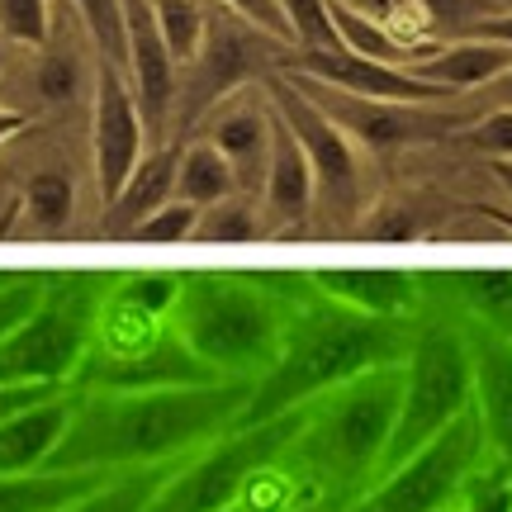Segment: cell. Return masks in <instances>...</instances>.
Instances as JSON below:
<instances>
[{
    "mask_svg": "<svg viewBox=\"0 0 512 512\" xmlns=\"http://www.w3.org/2000/svg\"><path fill=\"white\" fill-rule=\"evenodd\" d=\"M124 38H128V81L143 110L147 138H166L171 110H176V72L181 62L166 48V34L157 24V5L152 0H124Z\"/></svg>",
    "mask_w": 512,
    "mask_h": 512,
    "instance_id": "cell-11",
    "label": "cell"
},
{
    "mask_svg": "<svg viewBox=\"0 0 512 512\" xmlns=\"http://www.w3.org/2000/svg\"><path fill=\"white\" fill-rule=\"evenodd\" d=\"M403 394V361L375 366L356 380L328 389L309 403L304 432L294 441L290 460L304 465V479H313V494H351L380 475L384 446L399 418Z\"/></svg>",
    "mask_w": 512,
    "mask_h": 512,
    "instance_id": "cell-4",
    "label": "cell"
},
{
    "mask_svg": "<svg viewBox=\"0 0 512 512\" xmlns=\"http://www.w3.org/2000/svg\"><path fill=\"white\" fill-rule=\"evenodd\" d=\"M470 408H475V370H470V342H465L460 318H432L413 328V347L403 356L399 418L384 446L380 475L418 456L427 441H437Z\"/></svg>",
    "mask_w": 512,
    "mask_h": 512,
    "instance_id": "cell-5",
    "label": "cell"
},
{
    "mask_svg": "<svg viewBox=\"0 0 512 512\" xmlns=\"http://www.w3.org/2000/svg\"><path fill=\"white\" fill-rule=\"evenodd\" d=\"M285 5V15H290V29L299 38V53H309V48H342L337 43V29H332V5L328 0H280Z\"/></svg>",
    "mask_w": 512,
    "mask_h": 512,
    "instance_id": "cell-34",
    "label": "cell"
},
{
    "mask_svg": "<svg viewBox=\"0 0 512 512\" xmlns=\"http://www.w3.org/2000/svg\"><path fill=\"white\" fill-rule=\"evenodd\" d=\"M465 143H470V152L489 157V162H512V105H498L479 124L465 128Z\"/></svg>",
    "mask_w": 512,
    "mask_h": 512,
    "instance_id": "cell-36",
    "label": "cell"
},
{
    "mask_svg": "<svg viewBox=\"0 0 512 512\" xmlns=\"http://www.w3.org/2000/svg\"><path fill=\"white\" fill-rule=\"evenodd\" d=\"M86 34H91L95 53L124 67L128 62V38H124V0H72Z\"/></svg>",
    "mask_w": 512,
    "mask_h": 512,
    "instance_id": "cell-29",
    "label": "cell"
},
{
    "mask_svg": "<svg viewBox=\"0 0 512 512\" xmlns=\"http://www.w3.org/2000/svg\"><path fill=\"white\" fill-rule=\"evenodd\" d=\"M299 76H318L323 86L342 95H361V100H389V105H446L451 95L437 91L432 81L413 76L408 67H389V62H370V57L342 53V48H309L294 57Z\"/></svg>",
    "mask_w": 512,
    "mask_h": 512,
    "instance_id": "cell-12",
    "label": "cell"
},
{
    "mask_svg": "<svg viewBox=\"0 0 512 512\" xmlns=\"http://www.w3.org/2000/svg\"><path fill=\"white\" fill-rule=\"evenodd\" d=\"M475 370V418L489 446V460L512 470V342L479 318H460Z\"/></svg>",
    "mask_w": 512,
    "mask_h": 512,
    "instance_id": "cell-13",
    "label": "cell"
},
{
    "mask_svg": "<svg viewBox=\"0 0 512 512\" xmlns=\"http://www.w3.org/2000/svg\"><path fill=\"white\" fill-rule=\"evenodd\" d=\"M456 299L465 318H479L489 323L498 337L512 342V271H470L456 275Z\"/></svg>",
    "mask_w": 512,
    "mask_h": 512,
    "instance_id": "cell-25",
    "label": "cell"
},
{
    "mask_svg": "<svg viewBox=\"0 0 512 512\" xmlns=\"http://www.w3.org/2000/svg\"><path fill=\"white\" fill-rule=\"evenodd\" d=\"M76 394L57 389L53 399L29 403L10 418H0V475H38L48 470L53 451L67 437V422H72Z\"/></svg>",
    "mask_w": 512,
    "mask_h": 512,
    "instance_id": "cell-15",
    "label": "cell"
},
{
    "mask_svg": "<svg viewBox=\"0 0 512 512\" xmlns=\"http://www.w3.org/2000/svg\"><path fill=\"white\" fill-rule=\"evenodd\" d=\"M110 475L81 470H38V475H0V512H67L76 498L100 489Z\"/></svg>",
    "mask_w": 512,
    "mask_h": 512,
    "instance_id": "cell-21",
    "label": "cell"
},
{
    "mask_svg": "<svg viewBox=\"0 0 512 512\" xmlns=\"http://www.w3.org/2000/svg\"><path fill=\"white\" fill-rule=\"evenodd\" d=\"M512 67V48L498 38H451V43H432L413 76L432 81L437 91L460 95V91H484Z\"/></svg>",
    "mask_w": 512,
    "mask_h": 512,
    "instance_id": "cell-17",
    "label": "cell"
},
{
    "mask_svg": "<svg viewBox=\"0 0 512 512\" xmlns=\"http://www.w3.org/2000/svg\"><path fill=\"white\" fill-rule=\"evenodd\" d=\"M342 95V91H337ZM347 110H337L332 119L347 128L356 143L384 147V143H413L418 133H427V119H422V105H389V100H361V95H342Z\"/></svg>",
    "mask_w": 512,
    "mask_h": 512,
    "instance_id": "cell-22",
    "label": "cell"
},
{
    "mask_svg": "<svg viewBox=\"0 0 512 512\" xmlns=\"http://www.w3.org/2000/svg\"><path fill=\"white\" fill-rule=\"evenodd\" d=\"M318 294H328L337 304H347L356 313H370V318H413L418 309V275L408 271H389V266H332V271H318L309 280Z\"/></svg>",
    "mask_w": 512,
    "mask_h": 512,
    "instance_id": "cell-16",
    "label": "cell"
},
{
    "mask_svg": "<svg viewBox=\"0 0 512 512\" xmlns=\"http://www.w3.org/2000/svg\"><path fill=\"white\" fill-rule=\"evenodd\" d=\"M152 5H157V24H162L171 57H176L181 67H190V62L204 53V38H209V10H204L200 0H152Z\"/></svg>",
    "mask_w": 512,
    "mask_h": 512,
    "instance_id": "cell-27",
    "label": "cell"
},
{
    "mask_svg": "<svg viewBox=\"0 0 512 512\" xmlns=\"http://www.w3.org/2000/svg\"><path fill=\"white\" fill-rule=\"evenodd\" d=\"M209 143L238 171V185L261 190L266 181V162H271L275 143V105L261 100V91H242V100H228V110H214L209 119Z\"/></svg>",
    "mask_w": 512,
    "mask_h": 512,
    "instance_id": "cell-14",
    "label": "cell"
},
{
    "mask_svg": "<svg viewBox=\"0 0 512 512\" xmlns=\"http://www.w3.org/2000/svg\"><path fill=\"white\" fill-rule=\"evenodd\" d=\"M171 328L219 380L256 384L285 347L290 313L280 309L275 294H266L256 275L200 271L181 275Z\"/></svg>",
    "mask_w": 512,
    "mask_h": 512,
    "instance_id": "cell-3",
    "label": "cell"
},
{
    "mask_svg": "<svg viewBox=\"0 0 512 512\" xmlns=\"http://www.w3.org/2000/svg\"><path fill=\"white\" fill-rule=\"evenodd\" d=\"M309 408L285 413V418L256 422V427H238L219 437L214 446H204L195 456H185L171 465V475L162 479V489L152 494L147 512H228L238 508L247 484H252L266 465L290 460L294 441L304 432Z\"/></svg>",
    "mask_w": 512,
    "mask_h": 512,
    "instance_id": "cell-6",
    "label": "cell"
},
{
    "mask_svg": "<svg viewBox=\"0 0 512 512\" xmlns=\"http://www.w3.org/2000/svg\"><path fill=\"white\" fill-rule=\"evenodd\" d=\"M261 238V214L252 209V200H219L200 209L195 223V238L190 242H214V247H238V242H256Z\"/></svg>",
    "mask_w": 512,
    "mask_h": 512,
    "instance_id": "cell-28",
    "label": "cell"
},
{
    "mask_svg": "<svg viewBox=\"0 0 512 512\" xmlns=\"http://www.w3.org/2000/svg\"><path fill=\"white\" fill-rule=\"evenodd\" d=\"M24 214L38 223V228H62L72 219V181L62 171H43L29 181L24 190Z\"/></svg>",
    "mask_w": 512,
    "mask_h": 512,
    "instance_id": "cell-32",
    "label": "cell"
},
{
    "mask_svg": "<svg viewBox=\"0 0 512 512\" xmlns=\"http://www.w3.org/2000/svg\"><path fill=\"white\" fill-rule=\"evenodd\" d=\"M408 347H413L408 318H370L328 294H313L304 309L290 313L285 347L275 356V366L252 384L242 427L299 413L337 384L356 380L375 366L403 361Z\"/></svg>",
    "mask_w": 512,
    "mask_h": 512,
    "instance_id": "cell-2",
    "label": "cell"
},
{
    "mask_svg": "<svg viewBox=\"0 0 512 512\" xmlns=\"http://www.w3.org/2000/svg\"><path fill=\"white\" fill-rule=\"evenodd\" d=\"M451 512H512V470L484 456L475 475L465 479Z\"/></svg>",
    "mask_w": 512,
    "mask_h": 512,
    "instance_id": "cell-30",
    "label": "cell"
},
{
    "mask_svg": "<svg viewBox=\"0 0 512 512\" xmlns=\"http://www.w3.org/2000/svg\"><path fill=\"white\" fill-rule=\"evenodd\" d=\"M484 95H489V105H494V110H498V105H512V67L498 76L494 86H484Z\"/></svg>",
    "mask_w": 512,
    "mask_h": 512,
    "instance_id": "cell-41",
    "label": "cell"
},
{
    "mask_svg": "<svg viewBox=\"0 0 512 512\" xmlns=\"http://www.w3.org/2000/svg\"><path fill=\"white\" fill-rule=\"evenodd\" d=\"M176 162H181V152H166V147L143 157V166L133 171V181L124 185V195L105 209V219H110L105 228L128 238L143 219H152L157 209H166V204L176 200Z\"/></svg>",
    "mask_w": 512,
    "mask_h": 512,
    "instance_id": "cell-20",
    "label": "cell"
},
{
    "mask_svg": "<svg viewBox=\"0 0 512 512\" xmlns=\"http://www.w3.org/2000/svg\"><path fill=\"white\" fill-rule=\"evenodd\" d=\"M91 342V294H62V280H53V294L43 299V309L29 323H19L10 337H0V389H29V384L67 389Z\"/></svg>",
    "mask_w": 512,
    "mask_h": 512,
    "instance_id": "cell-8",
    "label": "cell"
},
{
    "mask_svg": "<svg viewBox=\"0 0 512 512\" xmlns=\"http://www.w3.org/2000/svg\"><path fill=\"white\" fill-rule=\"evenodd\" d=\"M418 5L422 24H427V34L432 43H451V38H470L484 24V19H494L508 10V0H413Z\"/></svg>",
    "mask_w": 512,
    "mask_h": 512,
    "instance_id": "cell-26",
    "label": "cell"
},
{
    "mask_svg": "<svg viewBox=\"0 0 512 512\" xmlns=\"http://www.w3.org/2000/svg\"><path fill=\"white\" fill-rule=\"evenodd\" d=\"M0 43H5V38H0Z\"/></svg>",
    "mask_w": 512,
    "mask_h": 512,
    "instance_id": "cell-45",
    "label": "cell"
},
{
    "mask_svg": "<svg viewBox=\"0 0 512 512\" xmlns=\"http://www.w3.org/2000/svg\"><path fill=\"white\" fill-rule=\"evenodd\" d=\"M233 195H238V171H233V162L223 157L219 147L209 138L185 147L181 162H176V200L209 209V204L233 200Z\"/></svg>",
    "mask_w": 512,
    "mask_h": 512,
    "instance_id": "cell-23",
    "label": "cell"
},
{
    "mask_svg": "<svg viewBox=\"0 0 512 512\" xmlns=\"http://www.w3.org/2000/svg\"><path fill=\"white\" fill-rule=\"evenodd\" d=\"M290 512H323L318 503H304V508H290Z\"/></svg>",
    "mask_w": 512,
    "mask_h": 512,
    "instance_id": "cell-43",
    "label": "cell"
},
{
    "mask_svg": "<svg viewBox=\"0 0 512 512\" xmlns=\"http://www.w3.org/2000/svg\"><path fill=\"white\" fill-rule=\"evenodd\" d=\"M195 223H200V209L185 200H171L166 209H157L152 219H143L128 238L133 242H190L195 238Z\"/></svg>",
    "mask_w": 512,
    "mask_h": 512,
    "instance_id": "cell-35",
    "label": "cell"
},
{
    "mask_svg": "<svg viewBox=\"0 0 512 512\" xmlns=\"http://www.w3.org/2000/svg\"><path fill=\"white\" fill-rule=\"evenodd\" d=\"M266 95H271V105L290 124V133L299 138V147H304V157L313 166V204L332 219H356L370 185L366 157H361L356 138L294 81H271Z\"/></svg>",
    "mask_w": 512,
    "mask_h": 512,
    "instance_id": "cell-9",
    "label": "cell"
},
{
    "mask_svg": "<svg viewBox=\"0 0 512 512\" xmlns=\"http://www.w3.org/2000/svg\"><path fill=\"white\" fill-rule=\"evenodd\" d=\"M475 38H498V43H508V48H512V5L503 10V15L484 19V24L475 29Z\"/></svg>",
    "mask_w": 512,
    "mask_h": 512,
    "instance_id": "cell-40",
    "label": "cell"
},
{
    "mask_svg": "<svg viewBox=\"0 0 512 512\" xmlns=\"http://www.w3.org/2000/svg\"><path fill=\"white\" fill-rule=\"evenodd\" d=\"M342 5L361 10V15H370V19H380L384 29H394V34L408 38V43H418V34H427V24H422V15H418V5H413V0H342Z\"/></svg>",
    "mask_w": 512,
    "mask_h": 512,
    "instance_id": "cell-38",
    "label": "cell"
},
{
    "mask_svg": "<svg viewBox=\"0 0 512 512\" xmlns=\"http://www.w3.org/2000/svg\"><path fill=\"white\" fill-rule=\"evenodd\" d=\"M5 280H10V275H0V285H5Z\"/></svg>",
    "mask_w": 512,
    "mask_h": 512,
    "instance_id": "cell-44",
    "label": "cell"
},
{
    "mask_svg": "<svg viewBox=\"0 0 512 512\" xmlns=\"http://www.w3.org/2000/svg\"><path fill=\"white\" fill-rule=\"evenodd\" d=\"M247 399H252V384L242 380L128 389V394L81 389L67 437L53 451L48 470L114 475V470H143V465H176L228 432H238Z\"/></svg>",
    "mask_w": 512,
    "mask_h": 512,
    "instance_id": "cell-1",
    "label": "cell"
},
{
    "mask_svg": "<svg viewBox=\"0 0 512 512\" xmlns=\"http://www.w3.org/2000/svg\"><path fill=\"white\" fill-rule=\"evenodd\" d=\"M484 456H489V446H484L479 418L470 408L437 441H427L418 456H408L403 465L384 470L380 479H370L342 512H451L465 479L475 475Z\"/></svg>",
    "mask_w": 512,
    "mask_h": 512,
    "instance_id": "cell-7",
    "label": "cell"
},
{
    "mask_svg": "<svg viewBox=\"0 0 512 512\" xmlns=\"http://www.w3.org/2000/svg\"><path fill=\"white\" fill-rule=\"evenodd\" d=\"M171 475V465H143V470H114L100 489L86 498H76L67 512H147L152 494L162 489V479Z\"/></svg>",
    "mask_w": 512,
    "mask_h": 512,
    "instance_id": "cell-24",
    "label": "cell"
},
{
    "mask_svg": "<svg viewBox=\"0 0 512 512\" xmlns=\"http://www.w3.org/2000/svg\"><path fill=\"white\" fill-rule=\"evenodd\" d=\"M261 204L285 228H299L313 214V166L304 157L299 138L290 133V124L280 119V110H275V143H271V162H266V181H261Z\"/></svg>",
    "mask_w": 512,
    "mask_h": 512,
    "instance_id": "cell-18",
    "label": "cell"
},
{
    "mask_svg": "<svg viewBox=\"0 0 512 512\" xmlns=\"http://www.w3.org/2000/svg\"><path fill=\"white\" fill-rule=\"evenodd\" d=\"M76 81H81V67H76L72 57H57L48 53L43 62H38V91H43V100H72L76 95Z\"/></svg>",
    "mask_w": 512,
    "mask_h": 512,
    "instance_id": "cell-39",
    "label": "cell"
},
{
    "mask_svg": "<svg viewBox=\"0 0 512 512\" xmlns=\"http://www.w3.org/2000/svg\"><path fill=\"white\" fill-rule=\"evenodd\" d=\"M0 38L19 48H48L53 24H48V0H0Z\"/></svg>",
    "mask_w": 512,
    "mask_h": 512,
    "instance_id": "cell-31",
    "label": "cell"
},
{
    "mask_svg": "<svg viewBox=\"0 0 512 512\" xmlns=\"http://www.w3.org/2000/svg\"><path fill=\"white\" fill-rule=\"evenodd\" d=\"M494 181L503 185V195L512 200V162H494Z\"/></svg>",
    "mask_w": 512,
    "mask_h": 512,
    "instance_id": "cell-42",
    "label": "cell"
},
{
    "mask_svg": "<svg viewBox=\"0 0 512 512\" xmlns=\"http://www.w3.org/2000/svg\"><path fill=\"white\" fill-rule=\"evenodd\" d=\"M223 10H233L238 19H247L261 38H280V43H290L299 48V38L290 29V15H285V5L280 0H219Z\"/></svg>",
    "mask_w": 512,
    "mask_h": 512,
    "instance_id": "cell-37",
    "label": "cell"
},
{
    "mask_svg": "<svg viewBox=\"0 0 512 512\" xmlns=\"http://www.w3.org/2000/svg\"><path fill=\"white\" fill-rule=\"evenodd\" d=\"M91 138H95L100 200L110 209L147 157L143 152L147 124H143V110H138V95H133V81H128L124 67L110 62V57H95V133Z\"/></svg>",
    "mask_w": 512,
    "mask_h": 512,
    "instance_id": "cell-10",
    "label": "cell"
},
{
    "mask_svg": "<svg viewBox=\"0 0 512 512\" xmlns=\"http://www.w3.org/2000/svg\"><path fill=\"white\" fill-rule=\"evenodd\" d=\"M247 34H256L247 19H238L233 10H223V15L209 19V38H204V53L190 62L195 76H200V91L204 100H214V95H228L233 86L247 81V67H252V43Z\"/></svg>",
    "mask_w": 512,
    "mask_h": 512,
    "instance_id": "cell-19",
    "label": "cell"
},
{
    "mask_svg": "<svg viewBox=\"0 0 512 512\" xmlns=\"http://www.w3.org/2000/svg\"><path fill=\"white\" fill-rule=\"evenodd\" d=\"M48 294H53V280H43V275H10L0 285V337H10L19 323H29L43 309Z\"/></svg>",
    "mask_w": 512,
    "mask_h": 512,
    "instance_id": "cell-33",
    "label": "cell"
}]
</instances>
